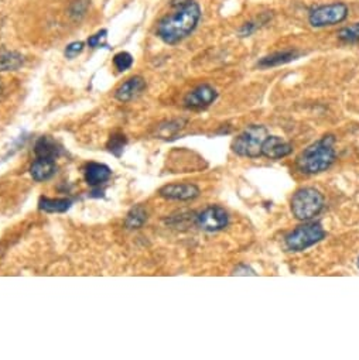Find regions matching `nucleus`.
I'll use <instances>...</instances> for the list:
<instances>
[{"label": "nucleus", "mask_w": 359, "mask_h": 360, "mask_svg": "<svg viewBox=\"0 0 359 360\" xmlns=\"http://www.w3.org/2000/svg\"><path fill=\"white\" fill-rule=\"evenodd\" d=\"M171 6L174 12L158 22L156 34L163 43L174 46L197 29L201 19V8L194 0H172Z\"/></svg>", "instance_id": "nucleus-1"}, {"label": "nucleus", "mask_w": 359, "mask_h": 360, "mask_svg": "<svg viewBox=\"0 0 359 360\" xmlns=\"http://www.w3.org/2000/svg\"><path fill=\"white\" fill-rule=\"evenodd\" d=\"M335 158V139L332 136H324L297 157V167L303 174L315 175L327 171Z\"/></svg>", "instance_id": "nucleus-2"}, {"label": "nucleus", "mask_w": 359, "mask_h": 360, "mask_svg": "<svg viewBox=\"0 0 359 360\" xmlns=\"http://www.w3.org/2000/svg\"><path fill=\"white\" fill-rule=\"evenodd\" d=\"M324 208V197L322 194L313 188V187H304L294 193L290 210L296 219L308 222L318 217Z\"/></svg>", "instance_id": "nucleus-3"}, {"label": "nucleus", "mask_w": 359, "mask_h": 360, "mask_svg": "<svg viewBox=\"0 0 359 360\" xmlns=\"http://www.w3.org/2000/svg\"><path fill=\"white\" fill-rule=\"evenodd\" d=\"M269 136L267 129L260 124L246 127L232 143V150L241 157L256 158L262 155V144Z\"/></svg>", "instance_id": "nucleus-4"}, {"label": "nucleus", "mask_w": 359, "mask_h": 360, "mask_svg": "<svg viewBox=\"0 0 359 360\" xmlns=\"http://www.w3.org/2000/svg\"><path fill=\"white\" fill-rule=\"evenodd\" d=\"M324 228L317 222H307L297 226L284 238V245L290 252H304L325 238Z\"/></svg>", "instance_id": "nucleus-5"}, {"label": "nucleus", "mask_w": 359, "mask_h": 360, "mask_svg": "<svg viewBox=\"0 0 359 360\" xmlns=\"http://www.w3.org/2000/svg\"><path fill=\"white\" fill-rule=\"evenodd\" d=\"M348 18V6L345 4H331L322 5L313 9L308 15V23L315 27H329L335 25H341Z\"/></svg>", "instance_id": "nucleus-6"}, {"label": "nucleus", "mask_w": 359, "mask_h": 360, "mask_svg": "<svg viewBox=\"0 0 359 360\" xmlns=\"http://www.w3.org/2000/svg\"><path fill=\"white\" fill-rule=\"evenodd\" d=\"M196 224L206 232H220L229 225V215L224 208L211 205L197 215Z\"/></svg>", "instance_id": "nucleus-7"}, {"label": "nucleus", "mask_w": 359, "mask_h": 360, "mask_svg": "<svg viewBox=\"0 0 359 360\" xmlns=\"http://www.w3.org/2000/svg\"><path fill=\"white\" fill-rule=\"evenodd\" d=\"M218 98V92L208 84H203L189 92L184 98V105L189 109H206L211 106Z\"/></svg>", "instance_id": "nucleus-8"}, {"label": "nucleus", "mask_w": 359, "mask_h": 360, "mask_svg": "<svg viewBox=\"0 0 359 360\" xmlns=\"http://www.w3.org/2000/svg\"><path fill=\"white\" fill-rule=\"evenodd\" d=\"M158 194L168 201H191L200 195V188L196 184H168Z\"/></svg>", "instance_id": "nucleus-9"}, {"label": "nucleus", "mask_w": 359, "mask_h": 360, "mask_svg": "<svg viewBox=\"0 0 359 360\" xmlns=\"http://www.w3.org/2000/svg\"><path fill=\"white\" fill-rule=\"evenodd\" d=\"M293 151V147L289 141L279 136H267L262 144V155L270 160H280Z\"/></svg>", "instance_id": "nucleus-10"}, {"label": "nucleus", "mask_w": 359, "mask_h": 360, "mask_svg": "<svg viewBox=\"0 0 359 360\" xmlns=\"http://www.w3.org/2000/svg\"><path fill=\"white\" fill-rule=\"evenodd\" d=\"M144 89H146V81L141 77H133V78H129L116 89L115 96L120 102H129L137 98L139 95H141Z\"/></svg>", "instance_id": "nucleus-11"}, {"label": "nucleus", "mask_w": 359, "mask_h": 360, "mask_svg": "<svg viewBox=\"0 0 359 360\" xmlns=\"http://www.w3.org/2000/svg\"><path fill=\"white\" fill-rule=\"evenodd\" d=\"M112 176V171L108 165L99 162H89L85 167V179L87 183L92 187L105 184L108 179Z\"/></svg>", "instance_id": "nucleus-12"}, {"label": "nucleus", "mask_w": 359, "mask_h": 360, "mask_svg": "<svg viewBox=\"0 0 359 360\" xmlns=\"http://www.w3.org/2000/svg\"><path fill=\"white\" fill-rule=\"evenodd\" d=\"M56 172H57L56 160H50V158L37 157V160L33 162L30 168V174L36 181H47V179L56 175Z\"/></svg>", "instance_id": "nucleus-13"}, {"label": "nucleus", "mask_w": 359, "mask_h": 360, "mask_svg": "<svg viewBox=\"0 0 359 360\" xmlns=\"http://www.w3.org/2000/svg\"><path fill=\"white\" fill-rule=\"evenodd\" d=\"M300 56V53L297 50H284V51H277L273 53L270 56L263 57L259 63L258 67L260 68H273V67H279V65H284L289 64L294 60H297Z\"/></svg>", "instance_id": "nucleus-14"}, {"label": "nucleus", "mask_w": 359, "mask_h": 360, "mask_svg": "<svg viewBox=\"0 0 359 360\" xmlns=\"http://www.w3.org/2000/svg\"><path fill=\"white\" fill-rule=\"evenodd\" d=\"M34 153L39 158H50V160H56L63 154V148L61 146L51 137H42L39 139V141L36 143V148Z\"/></svg>", "instance_id": "nucleus-15"}, {"label": "nucleus", "mask_w": 359, "mask_h": 360, "mask_svg": "<svg viewBox=\"0 0 359 360\" xmlns=\"http://www.w3.org/2000/svg\"><path fill=\"white\" fill-rule=\"evenodd\" d=\"M73 205L71 200L67 198H40L39 202V208L43 212H49V214H61V212H67Z\"/></svg>", "instance_id": "nucleus-16"}, {"label": "nucleus", "mask_w": 359, "mask_h": 360, "mask_svg": "<svg viewBox=\"0 0 359 360\" xmlns=\"http://www.w3.org/2000/svg\"><path fill=\"white\" fill-rule=\"evenodd\" d=\"M25 64L22 54L15 51H0V72L16 71Z\"/></svg>", "instance_id": "nucleus-17"}, {"label": "nucleus", "mask_w": 359, "mask_h": 360, "mask_svg": "<svg viewBox=\"0 0 359 360\" xmlns=\"http://www.w3.org/2000/svg\"><path fill=\"white\" fill-rule=\"evenodd\" d=\"M147 221V212L143 207L137 205L130 210V212L126 217V226L129 229H140Z\"/></svg>", "instance_id": "nucleus-18"}, {"label": "nucleus", "mask_w": 359, "mask_h": 360, "mask_svg": "<svg viewBox=\"0 0 359 360\" xmlns=\"http://www.w3.org/2000/svg\"><path fill=\"white\" fill-rule=\"evenodd\" d=\"M338 39L345 44L359 46V23L346 26L338 32Z\"/></svg>", "instance_id": "nucleus-19"}, {"label": "nucleus", "mask_w": 359, "mask_h": 360, "mask_svg": "<svg viewBox=\"0 0 359 360\" xmlns=\"http://www.w3.org/2000/svg\"><path fill=\"white\" fill-rule=\"evenodd\" d=\"M113 65L118 71L123 72V71H127L132 65H133V57L126 53V51H122V53H118L113 58Z\"/></svg>", "instance_id": "nucleus-20"}, {"label": "nucleus", "mask_w": 359, "mask_h": 360, "mask_svg": "<svg viewBox=\"0 0 359 360\" xmlns=\"http://www.w3.org/2000/svg\"><path fill=\"white\" fill-rule=\"evenodd\" d=\"M126 137L123 134H113L111 136L109 141H108V148L112 154H115L116 157H119L126 146Z\"/></svg>", "instance_id": "nucleus-21"}, {"label": "nucleus", "mask_w": 359, "mask_h": 360, "mask_svg": "<svg viewBox=\"0 0 359 360\" xmlns=\"http://www.w3.org/2000/svg\"><path fill=\"white\" fill-rule=\"evenodd\" d=\"M106 34H108L106 30H101V32H98L96 34L91 36V37L88 39V46H89L91 49H96V47L103 46V44H105V40H106Z\"/></svg>", "instance_id": "nucleus-22"}, {"label": "nucleus", "mask_w": 359, "mask_h": 360, "mask_svg": "<svg viewBox=\"0 0 359 360\" xmlns=\"http://www.w3.org/2000/svg\"><path fill=\"white\" fill-rule=\"evenodd\" d=\"M82 50H84V43H81V41L71 43V44H68L67 49H65V57L70 58V60H73V58H75L77 56H80V54L82 53Z\"/></svg>", "instance_id": "nucleus-23"}, {"label": "nucleus", "mask_w": 359, "mask_h": 360, "mask_svg": "<svg viewBox=\"0 0 359 360\" xmlns=\"http://www.w3.org/2000/svg\"><path fill=\"white\" fill-rule=\"evenodd\" d=\"M87 12V2H82V0H77V2L71 6V16H84Z\"/></svg>", "instance_id": "nucleus-24"}, {"label": "nucleus", "mask_w": 359, "mask_h": 360, "mask_svg": "<svg viewBox=\"0 0 359 360\" xmlns=\"http://www.w3.org/2000/svg\"><path fill=\"white\" fill-rule=\"evenodd\" d=\"M258 22H248V23H245L241 29H239V34L242 36V37H248V36H251L252 33H255L256 32V29H258V25H256Z\"/></svg>", "instance_id": "nucleus-25"}, {"label": "nucleus", "mask_w": 359, "mask_h": 360, "mask_svg": "<svg viewBox=\"0 0 359 360\" xmlns=\"http://www.w3.org/2000/svg\"><path fill=\"white\" fill-rule=\"evenodd\" d=\"M242 269V266H238L237 267V270H235V273L234 274H238V276H248V274H252V276H255V273H253V270H251L249 267H246V266H244V270H241Z\"/></svg>", "instance_id": "nucleus-26"}, {"label": "nucleus", "mask_w": 359, "mask_h": 360, "mask_svg": "<svg viewBox=\"0 0 359 360\" xmlns=\"http://www.w3.org/2000/svg\"><path fill=\"white\" fill-rule=\"evenodd\" d=\"M4 92H5V85H4V82H2V81H0V98H2Z\"/></svg>", "instance_id": "nucleus-27"}, {"label": "nucleus", "mask_w": 359, "mask_h": 360, "mask_svg": "<svg viewBox=\"0 0 359 360\" xmlns=\"http://www.w3.org/2000/svg\"><path fill=\"white\" fill-rule=\"evenodd\" d=\"M356 266H358V270H359V257H358V262H356Z\"/></svg>", "instance_id": "nucleus-28"}]
</instances>
